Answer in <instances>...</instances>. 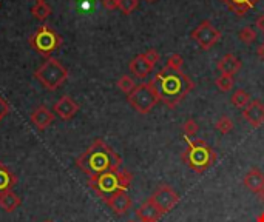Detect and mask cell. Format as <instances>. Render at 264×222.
<instances>
[{
  "label": "cell",
  "mask_w": 264,
  "mask_h": 222,
  "mask_svg": "<svg viewBox=\"0 0 264 222\" xmlns=\"http://www.w3.org/2000/svg\"><path fill=\"white\" fill-rule=\"evenodd\" d=\"M148 83L155 90L159 102L169 108H176L195 88V82L187 74L167 66L159 69Z\"/></svg>",
  "instance_id": "obj_1"
},
{
  "label": "cell",
  "mask_w": 264,
  "mask_h": 222,
  "mask_svg": "<svg viewBox=\"0 0 264 222\" xmlns=\"http://www.w3.org/2000/svg\"><path fill=\"white\" fill-rule=\"evenodd\" d=\"M76 165L88 177L107 171H116L122 166V158L102 139L96 141L76 159Z\"/></svg>",
  "instance_id": "obj_2"
},
{
  "label": "cell",
  "mask_w": 264,
  "mask_h": 222,
  "mask_svg": "<svg viewBox=\"0 0 264 222\" xmlns=\"http://www.w3.org/2000/svg\"><path fill=\"white\" fill-rule=\"evenodd\" d=\"M133 180V174L125 170L119 168L116 171H107L97 176H91L88 179V187L99 196L104 202L113 196L118 191H127Z\"/></svg>",
  "instance_id": "obj_3"
},
{
  "label": "cell",
  "mask_w": 264,
  "mask_h": 222,
  "mask_svg": "<svg viewBox=\"0 0 264 222\" xmlns=\"http://www.w3.org/2000/svg\"><path fill=\"white\" fill-rule=\"evenodd\" d=\"M181 161H183L190 170L201 174L215 164L216 153L205 141H202V139H195V141H189L187 148L183 151V155H181Z\"/></svg>",
  "instance_id": "obj_4"
},
{
  "label": "cell",
  "mask_w": 264,
  "mask_h": 222,
  "mask_svg": "<svg viewBox=\"0 0 264 222\" xmlns=\"http://www.w3.org/2000/svg\"><path fill=\"white\" fill-rule=\"evenodd\" d=\"M68 69L54 57H48L34 73L40 85L48 91H56L68 80Z\"/></svg>",
  "instance_id": "obj_5"
},
{
  "label": "cell",
  "mask_w": 264,
  "mask_h": 222,
  "mask_svg": "<svg viewBox=\"0 0 264 222\" xmlns=\"http://www.w3.org/2000/svg\"><path fill=\"white\" fill-rule=\"evenodd\" d=\"M28 42H30L31 48L36 53H39L40 56H44V57L48 59L51 57V53L62 45V37L56 33L54 28L44 23L30 36V40Z\"/></svg>",
  "instance_id": "obj_6"
},
{
  "label": "cell",
  "mask_w": 264,
  "mask_h": 222,
  "mask_svg": "<svg viewBox=\"0 0 264 222\" xmlns=\"http://www.w3.org/2000/svg\"><path fill=\"white\" fill-rule=\"evenodd\" d=\"M129 104L139 114H148L159 104V99L148 82H142L134 87V90L127 96Z\"/></svg>",
  "instance_id": "obj_7"
},
{
  "label": "cell",
  "mask_w": 264,
  "mask_h": 222,
  "mask_svg": "<svg viewBox=\"0 0 264 222\" xmlns=\"http://www.w3.org/2000/svg\"><path fill=\"white\" fill-rule=\"evenodd\" d=\"M192 39L202 48L204 51L212 50L221 39V33L212 25L210 20H202L195 30L192 31Z\"/></svg>",
  "instance_id": "obj_8"
},
{
  "label": "cell",
  "mask_w": 264,
  "mask_h": 222,
  "mask_svg": "<svg viewBox=\"0 0 264 222\" xmlns=\"http://www.w3.org/2000/svg\"><path fill=\"white\" fill-rule=\"evenodd\" d=\"M148 199L155 204L158 207V210L164 215L173 210L175 205L179 202V194L170 185H159Z\"/></svg>",
  "instance_id": "obj_9"
},
{
  "label": "cell",
  "mask_w": 264,
  "mask_h": 222,
  "mask_svg": "<svg viewBox=\"0 0 264 222\" xmlns=\"http://www.w3.org/2000/svg\"><path fill=\"white\" fill-rule=\"evenodd\" d=\"M243 117L252 128H260L264 125V104L258 99L250 101V104L243 110Z\"/></svg>",
  "instance_id": "obj_10"
},
{
  "label": "cell",
  "mask_w": 264,
  "mask_h": 222,
  "mask_svg": "<svg viewBox=\"0 0 264 222\" xmlns=\"http://www.w3.org/2000/svg\"><path fill=\"white\" fill-rule=\"evenodd\" d=\"M53 111L62 120H69V119H73L76 116V113L79 111V104L76 101H73V97H69V96L65 94L54 104Z\"/></svg>",
  "instance_id": "obj_11"
},
{
  "label": "cell",
  "mask_w": 264,
  "mask_h": 222,
  "mask_svg": "<svg viewBox=\"0 0 264 222\" xmlns=\"http://www.w3.org/2000/svg\"><path fill=\"white\" fill-rule=\"evenodd\" d=\"M105 204L113 210L116 215H125L127 213L130 208H132V205H133V201H132V198L129 196V193L127 191H118V193H115L113 196H110L107 201H105Z\"/></svg>",
  "instance_id": "obj_12"
},
{
  "label": "cell",
  "mask_w": 264,
  "mask_h": 222,
  "mask_svg": "<svg viewBox=\"0 0 264 222\" xmlns=\"http://www.w3.org/2000/svg\"><path fill=\"white\" fill-rule=\"evenodd\" d=\"M31 123L39 130V131H45L50 125L54 122V113L45 105H39L33 113H31Z\"/></svg>",
  "instance_id": "obj_13"
},
{
  "label": "cell",
  "mask_w": 264,
  "mask_h": 222,
  "mask_svg": "<svg viewBox=\"0 0 264 222\" xmlns=\"http://www.w3.org/2000/svg\"><path fill=\"white\" fill-rule=\"evenodd\" d=\"M153 65L144 54H137L136 57L130 62L129 68H130V73L137 77V79H145L148 74H151L153 71Z\"/></svg>",
  "instance_id": "obj_14"
},
{
  "label": "cell",
  "mask_w": 264,
  "mask_h": 222,
  "mask_svg": "<svg viewBox=\"0 0 264 222\" xmlns=\"http://www.w3.org/2000/svg\"><path fill=\"white\" fill-rule=\"evenodd\" d=\"M241 60L236 57L235 54L229 53L226 56H222V57L219 59L218 65H216V69L221 73V74H224V76H235L236 73L241 69Z\"/></svg>",
  "instance_id": "obj_15"
},
{
  "label": "cell",
  "mask_w": 264,
  "mask_h": 222,
  "mask_svg": "<svg viewBox=\"0 0 264 222\" xmlns=\"http://www.w3.org/2000/svg\"><path fill=\"white\" fill-rule=\"evenodd\" d=\"M243 184L249 191L258 194L264 190V173L260 168H250L243 179Z\"/></svg>",
  "instance_id": "obj_16"
},
{
  "label": "cell",
  "mask_w": 264,
  "mask_h": 222,
  "mask_svg": "<svg viewBox=\"0 0 264 222\" xmlns=\"http://www.w3.org/2000/svg\"><path fill=\"white\" fill-rule=\"evenodd\" d=\"M260 2L261 0H222V3L227 5L236 16H240V17L246 16V14L252 8H255Z\"/></svg>",
  "instance_id": "obj_17"
},
{
  "label": "cell",
  "mask_w": 264,
  "mask_h": 222,
  "mask_svg": "<svg viewBox=\"0 0 264 222\" xmlns=\"http://www.w3.org/2000/svg\"><path fill=\"white\" fill-rule=\"evenodd\" d=\"M136 216L141 221H159L162 213L158 210V207L148 199L136 210Z\"/></svg>",
  "instance_id": "obj_18"
},
{
  "label": "cell",
  "mask_w": 264,
  "mask_h": 222,
  "mask_svg": "<svg viewBox=\"0 0 264 222\" xmlns=\"http://www.w3.org/2000/svg\"><path fill=\"white\" fill-rule=\"evenodd\" d=\"M17 184V177L5 164H0V193L12 190V187Z\"/></svg>",
  "instance_id": "obj_19"
},
{
  "label": "cell",
  "mask_w": 264,
  "mask_h": 222,
  "mask_svg": "<svg viewBox=\"0 0 264 222\" xmlns=\"http://www.w3.org/2000/svg\"><path fill=\"white\" fill-rule=\"evenodd\" d=\"M19 205H20V198L12 190L0 193V207H2L6 213L14 212Z\"/></svg>",
  "instance_id": "obj_20"
},
{
  "label": "cell",
  "mask_w": 264,
  "mask_h": 222,
  "mask_svg": "<svg viewBox=\"0 0 264 222\" xmlns=\"http://www.w3.org/2000/svg\"><path fill=\"white\" fill-rule=\"evenodd\" d=\"M250 101H252V99H250V94H249L247 91L241 90V88L235 90V93H233L232 97H230L232 105L236 107V108H243V110L250 104Z\"/></svg>",
  "instance_id": "obj_21"
},
{
  "label": "cell",
  "mask_w": 264,
  "mask_h": 222,
  "mask_svg": "<svg viewBox=\"0 0 264 222\" xmlns=\"http://www.w3.org/2000/svg\"><path fill=\"white\" fill-rule=\"evenodd\" d=\"M31 12H33V16L40 20V22H44L45 19H48V16L51 14V6L47 3V2H37L33 8H31Z\"/></svg>",
  "instance_id": "obj_22"
},
{
  "label": "cell",
  "mask_w": 264,
  "mask_h": 222,
  "mask_svg": "<svg viewBox=\"0 0 264 222\" xmlns=\"http://www.w3.org/2000/svg\"><path fill=\"white\" fill-rule=\"evenodd\" d=\"M116 85H118V88L122 91V93H125V94H130L133 90H134V87H136V83H134V80H133V77H130V76H121L119 79H118V82H116Z\"/></svg>",
  "instance_id": "obj_23"
},
{
  "label": "cell",
  "mask_w": 264,
  "mask_h": 222,
  "mask_svg": "<svg viewBox=\"0 0 264 222\" xmlns=\"http://www.w3.org/2000/svg\"><path fill=\"white\" fill-rule=\"evenodd\" d=\"M215 128L221 133V134H227L233 130V120L229 116H221L216 122H215Z\"/></svg>",
  "instance_id": "obj_24"
},
{
  "label": "cell",
  "mask_w": 264,
  "mask_h": 222,
  "mask_svg": "<svg viewBox=\"0 0 264 222\" xmlns=\"http://www.w3.org/2000/svg\"><path fill=\"white\" fill-rule=\"evenodd\" d=\"M238 37L240 40L243 42V44L246 45H250V44H254L255 39H257V30L252 26H244L243 30L238 33Z\"/></svg>",
  "instance_id": "obj_25"
},
{
  "label": "cell",
  "mask_w": 264,
  "mask_h": 222,
  "mask_svg": "<svg viewBox=\"0 0 264 222\" xmlns=\"http://www.w3.org/2000/svg\"><path fill=\"white\" fill-rule=\"evenodd\" d=\"M167 68L170 69H175V71H183V66H184V59L183 56L178 54V53H173L169 56V59H167Z\"/></svg>",
  "instance_id": "obj_26"
},
{
  "label": "cell",
  "mask_w": 264,
  "mask_h": 222,
  "mask_svg": "<svg viewBox=\"0 0 264 222\" xmlns=\"http://www.w3.org/2000/svg\"><path fill=\"white\" fill-rule=\"evenodd\" d=\"M233 83H235L233 77H232V76H224V74H221V76L215 80V85H216L218 90L222 91V93L230 91V90L233 88Z\"/></svg>",
  "instance_id": "obj_27"
},
{
  "label": "cell",
  "mask_w": 264,
  "mask_h": 222,
  "mask_svg": "<svg viewBox=\"0 0 264 222\" xmlns=\"http://www.w3.org/2000/svg\"><path fill=\"white\" fill-rule=\"evenodd\" d=\"M183 131H184V134L189 137H192V136H197V133L199 131V125L197 123V120L195 119H187L186 122H184V125H183Z\"/></svg>",
  "instance_id": "obj_28"
},
{
  "label": "cell",
  "mask_w": 264,
  "mask_h": 222,
  "mask_svg": "<svg viewBox=\"0 0 264 222\" xmlns=\"http://www.w3.org/2000/svg\"><path fill=\"white\" fill-rule=\"evenodd\" d=\"M137 3L139 0H119V9L129 16V14H132L137 8Z\"/></svg>",
  "instance_id": "obj_29"
},
{
  "label": "cell",
  "mask_w": 264,
  "mask_h": 222,
  "mask_svg": "<svg viewBox=\"0 0 264 222\" xmlns=\"http://www.w3.org/2000/svg\"><path fill=\"white\" fill-rule=\"evenodd\" d=\"M144 56H145V57L153 63V65H155L156 62H159V59H161V54L158 53V50H155V48H150V50H147L145 53H142Z\"/></svg>",
  "instance_id": "obj_30"
},
{
  "label": "cell",
  "mask_w": 264,
  "mask_h": 222,
  "mask_svg": "<svg viewBox=\"0 0 264 222\" xmlns=\"http://www.w3.org/2000/svg\"><path fill=\"white\" fill-rule=\"evenodd\" d=\"M8 113H9V104L0 96V122H2L5 116H8Z\"/></svg>",
  "instance_id": "obj_31"
},
{
  "label": "cell",
  "mask_w": 264,
  "mask_h": 222,
  "mask_svg": "<svg viewBox=\"0 0 264 222\" xmlns=\"http://www.w3.org/2000/svg\"><path fill=\"white\" fill-rule=\"evenodd\" d=\"M102 6H104L107 11L119 9V0H102Z\"/></svg>",
  "instance_id": "obj_32"
},
{
  "label": "cell",
  "mask_w": 264,
  "mask_h": 222,
  "mask_svg": "<svg viewBox=\"0 0 264 222\" xmlns=\"http://www.w3.org/2000/svg\"><path fill=\"white\" fill-rule=\"evenodd\" d=\"M255 26H257V30H260L263 34H264V12L261 14V16L257 19V22H255Z\"/></svg>",
  "instance_id": "obj_33"
},
{
  "label": "cell",
  "mask_w": 264,
  "mask_h": 222,
  "mask_svg": "<svg viewBox=\"0 0 264 222\" xmlns=\"http://www.w3.org/2000/svg\"><path fill=\"white\" fill-rule=\"evenodd\" d=\"M257 56H258V59H260V60L264 62V42L258 47V50H257Z\"/></svg>",
  "instance_id": "obj_34"
},
{
  "label": "cell",
  "mask_w": 264,
  "mask_h": 222,
  "mask_svg": "<svg viewBox=\"0 0 264 222\" xmlns=\"http://www.w3.org/2000/svg\"><path fill=\"white\" fill-rule=\"evenodd\" d=\"M257 196H258V199H260V202H263L264 204V190H261L258 194H257Z\"/></svg>",
  "instance_id": "obj_35"
},
{
  "label": "cell",
  "mask_w": 264,
  "mask_h": 222,
  "mask_svg": "<svg viewBox=\"0 0 264 222\" xmlns=\"http://www.w3.org/2000/svg\"><path fill=\"white\" fill-rule=\"evenodd\" d=\"M257 222H264V212H263V213L257 218Z\"/></svg>",
  "instance_id": "obj_36"
},
{
  "label": "cell",
  "mask_w": 264,
  "mask_h": 222,
  "mask_svg": "<svg viewBox=\"0 0 264 222\" xmlns=\"http://www.w3.org/2000/svg\"><path fill=\"white\" fill-rule=\"evenodd\" d=\"M141 222H158V221H141Z\"/></svg>",
  "instance_id": "obj_37"
},
{
  "label": "cell",
  "mask_w": 264,
  "mask_h": 222,
  "mask_svg": "<svg viewBox=\"0 0 264 222\" xmlns=\"http://www.w3.org/2000/svg\"><path fill=\"white\" fill-rule=\"evenodd\" d=\"M44 222H54V221H51V219H48V221H44Z\"/></svg>",
  "instance_id": "obj_38"
},
{
  "label": "cell",
  "mask_w": 264,
  "mask_h": 222,
  "mask_svg": "<svg viewBox=\"0 0 264 222\" xmlns=\"http://www.w3.org/2000/svg\"><path fill=\"white\" fill-rule=\"evenodd\" d=\"M36 2H45V0H36Z\"/></svg>",
  "instance_id": "obj_39"
},
{
  "label": "cell",
  "mask_w": 264,
  "mask_h": 222,
  "mask_svg": "<svg viewBox=\"0 0 264 222\" xmlns=\"http://www.w3.org/2000/svg\"><path fill=\"white\" fill-rule=\"evenodd\" d=\"M129 222H134V221H129Z\"/></svg>",
  "instance_id": "obj_40"
}]
</instances>
